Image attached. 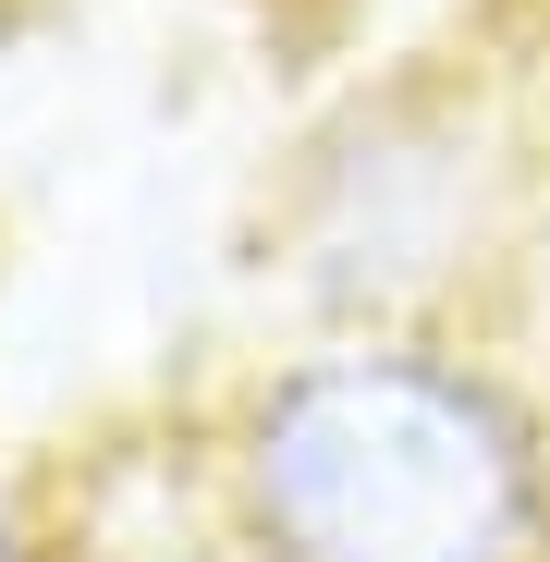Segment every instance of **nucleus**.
<instances>
[{
  "mask_svg": "<svg viewBox=\"0 0 550 562\" xmlns=\"http://www.w3.org/2000/svg\"><path fill=\"white\" fill-rule=\"evenodd\" d=\"M233 526L257 562H550V428L490 355L355 330L245 392Z\"/></svg>",
  "mask_w": 550,
  "mask_h": 562,
  "instance_id": "obj_1",
  "label": "nucleus"
},
{
  "mask_svg": "<svg viewBox=\"0 0 550 562\" xmlns=\"http://www.w3.org/2000/svg\"><path fill=\"white\" fill-rule=\"evenodd\" d=\"M478 171L465 147H428L404 123L355 135L343 159H318V196H306V294L330 318H392L416 306L428 281L478 245Z\"/></svg>",
  "mask_w": 550,
  "mask_h": 562,
  "instance_id": "obj_2",
  "label": "nucleus"
},
{
  "mask_svg": "<svg viewBox=\"0 0 550 562\" xmlns=\"http://www.w3.org/2000/svg\"><path fill=\"white\" fill-rule=\"evenodd\" d=\"M171 562H257V550H171Z\"/></svg>",
  "mask_w": 550,
  "mask_h": 562,
  "instance_id": "obj_3",
  "label": "nucleus"
}]
</instances>
